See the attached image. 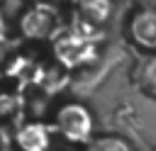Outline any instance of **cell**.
<instances>
[{"instance_id": "1", "label": "cell", "mask_w": 156, "mask_h": 151, "mask_svg": "<svg viewBox=\"0 0 156 151\" xmlns=\"http://www.w3.org/2000/svg\"><path fill=\"white\" fill-rule=\"evenodd\" d=\"M93 24L76 19L68 29H58L56 37L51 39L54 56L61 66L66 68H78L85 66L95 58V39H93Z\"/></svg>"}, {"instance_id": "2", "label": "cell", "mask_w": 156, "mask_h": 151, "mask_svg": "<svg viewBox=\"0 0 156 151\" xmlns=\"http://www.w3.org/2000/svg\"><path fill=\"white\" fill-rule=\"evenodd\" d=\"M51 127L54 132H58L61 139H66L68 144H88L95 134V119L93 112L83 105V102H63L54 110L51 117Z\"/></svg>"}, {"instance_id": "3", "label": "cell", "mask_w": 156, "mask_h": 151, "mask_svg": "<svg viewBox=\"0 0 156 151\" xmlns=\"http://www.w3.org/2000/svg\"><path fill=\"white\" fill-rule=\"evenodd\" d=\"M20 34L29 41H41V39H54L56 32L61 29V17L58 10L49 2H34L29 5L20 19H17Z\"/></svg>"}, {"instance_id": "4", "label": "cell", "mask_w": 156, "mask_h": 151, "mask_svg": "<svg viewBox=\"0 0 156 151\" xmlns=\"http://www.w3.org/2000/svg\"><path fill=\"white\" fill-rule=\"evenodd\" d=\"M127 37L136 49L154 54L156 51V7H141L132 12L127 22Z\"/></svg>"}, {"instance_id": "5", "label": "cell", "mask_w": 156, "mask_h": 151, "mask_svg": "<svg viewBox=\"0 0 156 151\" xmlns=\"http://www.w3.org/2000/svg\"><path fill=\"white\" fill-rule=\"evenodd\" d=\"M51 129L41 122H27L17 132V146L22 151H49Z\"/></svg>"}, {"instance_id": "6", "label": "cell", "mask_w": 156, "mask_h": 151, "mask_svg": "<svg viewBox=\"0 0 156 151\" xmlns=\"http://www.w3.org/2000/svg\"><path fill=\"white\" fill-rule=\"evenodd\" d=\"M132 83L139 93L156 100V51L136 61V66L132 68Z\"/></svg>"}, {"instance_id": "7", "label": "cell", "mask_w": 156, "mask_h": 151, "mask_svg": "<svg viewBox=\"0 0 156 151\" xmlns=\"http://www.w3.org/2000/svg\"><path fill=\"white\" fill-rule=\"evenodd\" d=\"M78 19L98 27L110 17V0H76Z\"/></svg>"}, {"instance_id": "8", "label": "cell", "mask_w": 156, "mask_h": 151, "mask_svg": "<svg viewBox=\"0 0 156 151\" xmlns=\"http://www.w3.org/2000/svg\"><path fill=\"white\" fill-rule=\"evenodd\" d=\"M85 151H134L132 144L117 134H100L85 144Z\"/></svg>"}, {"instance_id": "9", "label": "cell", "mask_w": 156, "mask_h": 151, "mask_svg": "<svg viewBox=\"0 0 156 151\" xmlns=\"http://www.w3.org/2000/svg\"><path fill=\"white\" fill-rule=\"evenodd\" d=\"M7 39V19H5V12L0 10V44H5Z\"/></svg>"}, {"instance_id": "10", "label": "cell", "mask_w": 156, "mask_h": 151, "mask_svg": "<svg viewBox=\"0 0 156 151\" xmlns=\"http://www.w3.org/2000/svg\"><path fill=\"white\" fill-rule=\"evenodd\" d=\"M144 151H156V149H154V146H146V149H144Z\"/></svg>"}, {"instance_id": "11", "label": "cell", "mask_w": 156, "mask_h": 151, "mask_svg": "<svg viewBox=\"0 0 156 151\" xmlns=\"http://www.w3.org/2000/svg\"><path fill=\"white\" fill-rule=\"evenodd\" d=\"M68 2H76V0H68Z\"/></svg>"}, {"instance_id": "12", "label": "cell", "mask_w": 156, "mask_h": 151, "mask_svg": "<svg viewBox=\"0 0 156 151\" xmlns=\"http://www.w3.org/2000/svg\"><path fill=\"white\" fill-rule=\"evenodd\" d=\"M0 2H2V0H0Z\"/></svg>"}]
</instances>
